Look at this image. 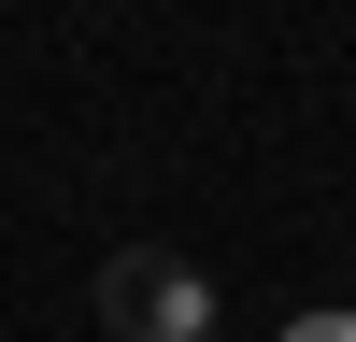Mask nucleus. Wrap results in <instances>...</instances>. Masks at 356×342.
I'll return each mask as SVG.
<instances>
[{
	"mask_svg": "<svg viewBox=\"0 0 356 342\" xmlns=\"http://www.w3.org/2000/svg\"><path fill=\"white\" fill-rule=\"evenodd\" d=\"M100 328L114 342H214V285H200L171 243H129L100 271Z\"/></svg>",
	"mask_w": 356,
	"mask_h": 342,
	"instance_id": "obj_1",
	"label": "nucleus"
},
{
	"mask_svg": "<svg viewBox=\"0 0 356 342\" xmlns=\"http://www.w3.org/2000/svg\"><path fill=\"white\" fill-rule=\"evenodd\" d=\"M285 342H356V314H285Z\"/></svg>",
	"mask_w": 356,
	"mask_h": 342,
	"instance_id": "obj_2",
	"label": "nucleus"
}]
</instances>
